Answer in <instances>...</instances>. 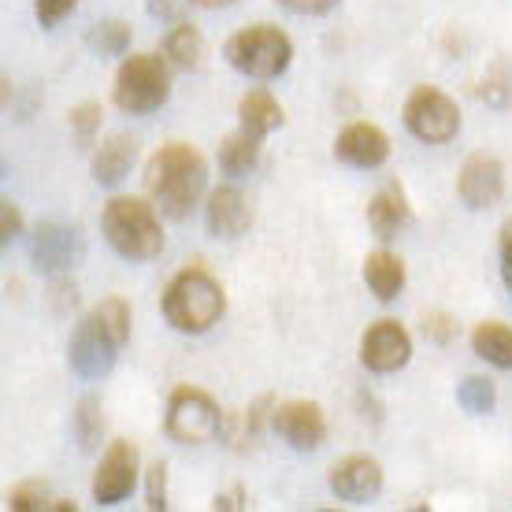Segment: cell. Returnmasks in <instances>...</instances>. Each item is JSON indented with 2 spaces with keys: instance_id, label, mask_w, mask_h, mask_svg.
Wrapping results in <instances>:
<instances>
[{
  "instance_id": "1",
  "label": "cell",
  "mask_w": 512,
  "mask_h": 512,
  "mask_svg": "<svg viewBox=\"0 0 512 512\" xmlns=\"http://www.w3.org/2000/svg\"><path fill=\"white\" fill-rule=\"evenodd\" d=\"M208 190V160L190 141H167L145 164V193L167 219H186Z\"/></svg>"
},
{
  "instance_id": "2",
  "label": "cell",
  "mask_w": 512,
  "mask_h": 512,
  "mask_svg": "<svg viewBox=\"0 0 512 512\" xmlns=\"http://www.w3.org/2000/svg\"><path fill=\"white\" fill-rule=\"evenodd\" d=\"M130 338V305L123 297H104L93 305L67 342V364L78 379H101L116 368L119 349Z\"/></svg>"
},
{
  "instance_id": "3",
  "label": "cell",
  "mask_w": 512,
  "mask_h": 512,
  "mask_svg": "<svg viewBox=\"0 0 512 512\" xmlns=\"http://www.w3.org/2000/svg\"><path fill=\"white\" fill-rule=\"evenodd\" d=\"M160 308H164V320L175 331L205 334L223 320L227 294H223V286L212 271L201 268V264H190L179 275H171V282L164 286V297H160Z\"/></svg>"
},
{
  "instance_id": "4",
  "label": "cell",
  "mask_w": 512,
  "mask_h": 512,
  "mask_svg": "<svg viewBox=\"0 0 512 512\" xmlns=\"http://www.w3.org/2000/svg\"><path fill=\"white\" fill-rule=\"evenodd\" d=\"M104 242L123 260H153L164 253V227L160 208L141 197H112L101 212Z\"/></svg>"
},
{
  "instance_id": "5",
  "label": "cell",
  "mask_w": 512,
  "mask_h": 512,
  "mask_svg": "<svg viewBox=\"0 0 512 512\" xmlns=\"http://www.w3.org/2000/svg\"><path fill=\"white\" fill-rule=\"evenodd\" d=\"M223 56L227 64L245 78H256V82H268V78H279L290 60H294V41L286 30L271 23H256L245 26L238 34L227 38L223 45Z\"/></svg>"
},
{
  "instance_id": "6",
  "label": "cell",
  "mask_w": 512,
  "mask_h": 512,
  "mask_svg": "<svg viewBox=\"0 0 512 512\" xmlns=\"http://www.w3.org/2000/svg\"><path fill=\"white\" fill-rule=\"evenodd\" d=\"M171 97V64L156 52H130L112 82V101L127 116H149Z\"/></svg>"
},
{
  "instance_id": "7",
  "label": "cell",
  "mask_w": 512,
  "mask_h": 512,
  "mask_svg": "<svg viewBox=\"0 0 512 512\" xmlns=\"http://www.w3.org/2000/svg\"><path fill=\"white\" fill-rule=\"evenodd\" d=\"M167 435L182 442V446H205L216 442L227 431V416L219 409V401L201 386H175L167 397V416H164Z\"/></svg>"
},
{
  "instance_id": "8",
  "label": "cell",
  "mask_w": 512,
  "mask_h": 512,
  "mask_svg": "<svg viewBox=\"0 0 512 512\" xmlns=\"http://www.w3.org/2000/svg\"><path fill=\"white\" fill-rule=\"evenodd\" d=\"M405 130L423 145H446L461 134V108L438 86H416L401 108Z\"/></svg>"
},
{
  "instance_id": "9",
  "label": "cell",
  "mask_w": 512,
  "mask_h": 512,
  "mask_svg": "<svg viewBox=\"0 0 512 512\" xmlns=\"http://www.w3.org/2000/svg\"><path fill=\"white\" fill-rule=\"evenodd\" d=\"M138 472H141V457H138V446L127 442V438H116L112 446L101 453V464H97V472H93V501L97 505H119V501L130 498V490L138 487Z\"/></svg>"
},
{
  "instance_id": "10",
  "label": "cell",
  "mask_w": 512,
  "mask_h": 512,
  "mask_svg": "<svg viewBox=\"0 0 512 512\" xmlns=\"http://www.w3.org/2000/svg\"><path fill=\"white\" fill-rule=\"evenodd\" d=\"M412 360V338L397 320H375L360 334V364L368 372L390 375L401 372Z\"/></svg>"
},
{
  "instance_id": "11",
  "label": "cell",
  "mask_w": 512,
  "mask_h": 512,
  "mask_svg": "<svg viewBox=\"0 0 512 512\" xmlns=\"http://www.w3.org/2000/svg\"><path fill=\"white\" fill-rule=\"evenodd\" d=\"M271 431L290 449L308 453V449H320L327 442V416L316 401H282V405H275Z\"/></svg>"
},
{
  "instance_id": "12",
  "label": "cell",
  "mask_w": 512,
  "mask_h": 512,
  "mask_svg": "<svg viewBox=\"0 0 512 512\" xmlns=\"http://www.w3.org/2000/svg\"><path fill=\"white\" fill-rule=\"evenodd\" d=\"M457 197L472 212L494 208L505 197V164L494 153H472L457 175Z\"/></svg>"
},
{
  "instance_id": "13",
  "label": "cell",
  "mask_w": 512,
  "mask_h": 512,
  "mask_svg": "<svg viewBox=\"0 0 512 512\" xmlns=\"http://www.w3.org/2000/svg\"><path fill=\"white\" fill-rule=\"evenodd\" d=\"M30 253H34V264L45 275H64L82 260V234L71 223H60V219H45L34 231V242H30Z\"/></svg>"
},
{
  "instance_id": "14",
  "label": "cell",
  "mask_w": 512,
  "mask_h": 512,
  "mask_svg": "<svg viewBox=\"0 0 512 512\" xmlns=\"http://www.w3.org/2000/svg\"><path fill=\"white\" fill-rule=\"evenodd\" d=\"M327 487H331L334 498L346 501V505H368L383 490V464L375 457H360V453L342 457V461H334Z\"/></svg>"
},
{
  "instance_id": "15",
  "label": "cell",
  "mask_w": 512,
  "mask_h": 512,
  "mask_svg": "<svg viewBox=\"0 0 512 512\" xmlns=\"http://www.w3.org/2000/svg\"><path fill=\"white\" fill-rule=\"evenodd\" d=\"M334 156L349 167H360V171H372V167H383L386 156H390V138L386 130H379L375 123H349V127L338 130L334 138Z\"/></svg>"
},
{
  "instance_id": "16",
  "label": "cell",
  "mask_w": 512,
  "mask_h": 512,
  "mask_svg": "<svg viewBox=\"0 0 512 512\" xmlns=\"http://www.w3.org/2000/svg\"><path fill=\"white\" fill-rule=\"evenodd\" d=\"M205 227L219 242H238L253 227V208H249V201H245V193L238 186H219V190L208 193Z\"/></svg>"
},
{
  "instance_id": "17",
  "label": "cell",
  "mask_w": 512,
  "mask_h": 512,
  "mask_svg": "<svg viewBox=\"0 0 512 512\" xmlns=\"http://www.w3.org/2000/svg\"><path fill=\"white\" fill-rule=\"evenodd\" d=\"M412 223V205L405 190L397 182H386L383 190H375V197L368 201V227L379 242H390Z\"/></svg>"
},
{
  "instance_id": "18",
  "label": "cell",
  "mask_w": 512,
  "mask_h": 512,
  "mask_svg": "<svg viewBox=\"0 0 512 512\" xmlns=\"http://www.w3.org/2000/svg\"><path fill=\"white\" fill-rule=\"evenodd\" d=\"M138 160V141L127 134H112L93 149L90 171L97 186H119L130 175V167Z\"/></svg>"
},
{
  "instance_id": "19",
  "label": "cell",
  "mask_w": 512,
  "mask_h": 512,
  "mask_svg": "<svg viewBox=\"0 0 512 512\" xmlns=\"http://www.w3.org/2000/svg\"><path fill=\"white\" fill-rule=\"evenodd\" d=\"M364 286L375 294V301H397L405 290V260L390 249H372L364 256Z\"/></svg>"
},
{
  "instance_id": "20",
  "label": "cell",
  "mask_w": 512,
  "mask_h": 512,
  "mask_svg": "<svg viewBox=\"0 0 512 512\" xmlns=\"http://www.w3.org/2000/svg\"><path fill=\"white\" fill-rule=\"evenodd\" d=\"M216 160H219V171H223V175L245 179V175L260 164V134H253V130H245V127L231 130L227 138L219 141Z\"/></svg>"
},
{
  "instance_id": "21",
  "label": "cell",
  "mask_w": 512,
  "mask_h": 512,
  "mask_svg": "<svg viewBox=\"0 0 512 512\" xmlns=\"http://www.w3.org/2000/svg\"><path fill=\"white\" fill-rule=\"evenodd\" d=\"M160 49H164L167 64L179 67V71H197V67L205 64V34L193 23H186V19L171 23Z\"/></svg>"
},
{
  "instance_id": "22",
  "label": "cell",
  "mask_w": 512,
  "mask_h": 512,
  "mask_svg": "<svg viewBox=\"0 0 512 512\" xmlns=\"http://www.w3.org/2000/svg\"><path fill=\"white\" fill-rule=\"evenodd\" d=\"M286 123V112H282V104L275 101V93L268 90H249L238 101V127L253 130L260 138H268L271 130H279Z\"/></svg>"
},
{
  "instance_id": "23",
  "label": "cell",
  "mask_w": 512,
  "mask_h": 512,
  "mask_svg": "<svg viewBox=\"0 0 512 512\" xmlns=\"http://www.w3.org/2000/svg\"><path fill=\"white\" fill-rule=\"evenodd\" d=\"M472 349H475V357H483L487 364H494V368H501V372H509L512 368V327L501 320L475 323Z\"/></svg>"
},
{
  "instance_id": "24",
  "label": "cell",
  "mask_w": 512,
  "mask_h": 512,
  "mask_svg": "<svg viewBox=\"0 0 512 512\" xmlns=\"http://www.w3.org/2000/svg\"><path fill=\"white\" fill-rule=\"evenodd\" d=\"M130 38H134L130 23H123V19H101V23L86 34V45H90L97 56H123V52L130 49Z\"/></svg>"
},
{
  "instance_id": "25",
  "label": "cell",
  "mask_w": 512,
  "mask_h": 512,
  "mask_svg": "<svg viewBox=\"0 0 512 512\" xmlns=\"http://www.w3.org/2000/svg\"><path fill=\"white\" fill-rule=\"evenodd\" d=\"M457 405H461L468 416H490L494 405H498V386L490 383L487 375H468V379L457 386Z\"/></svg>"
},
{
  "instance_id": "26",
  "label": "cell",
  "mask_w": 512,
  "mask_h": 512,
  "mask_svg": "<svg viewBox=\"0 0 512 512\" xmlns=\"http://www.w3.org/2000/svg\"><path fill=\"white\" fill-rule=\"evenodd\" d=\"M75 438H78V446L86 449H97L101 446V438H104V416H101V401L97 397H82L78 401V409H75Z\"/></svg>"
},
{
  "instance_id": "27",
  "label": "cell",
  "mask_w": 512,
  "mask_h": 512,
  "mask_svg": "<svg viewBox=\"0 0 512 512\" xmlns=\"http://www.w3.org/2000/svg\"><path fill=\"white\" fill-rule=\"evenodd\" d=\"M8 509H15V512H45V509L75 512V501L52 498L49 490L38 487V483H23V487H15L12 494H8Z\"/></svg>"
},
{
  "instance_id": "28",
  "label": "cell",
  "mask_w": 512,
  "mask_h": 512,
  "mask_svg": "<svg viewBox=\"0 0 512 512\" xmlns=\"http://www.w3.org/2000/svg\"><path fill=\"white\" fill-rule=\"evenodd\" d=\"M101 119H104V108L97 101H82L71 108V116H67V123H71V130H75V138L82 141V145H93V138H97V130H101Z\"/></svg>"
},
{
  "instance_id": "29",
  "label": "cell",
  "mask_w": 512,
  "mask_h": 512,
  "mask_svg": "<svg viewBox=\"0 0 512 512\" xmlns=\"http://www.w3.org/2000/svg\"><path fill=\"white\" fill-rule=\"evenodd\" d=\"M145 509L164 512L167 509V464L156 461L149 472H145Z\"/></svg>"
},
{
  "instance_id": "30",
  "label": "cell",
  "mask_w": 512,
  "mask_h": 512,
  "mask_svg": "<svg viewBox=\"0 0 512 512\" xmlns=\"http://www.w3.org/2000/svg\"><path fill=\"white\" fill-rule=\"evenodd\" d=\"M457 320L449 316V312H423V334L435 342V346H449L453 338H457Z\"/></svg>"
},
{
  "instance_id": "31",
  "label": "cell",
  "mask_w": 512,
  "mask_h": 512,
  "mask_svg": "<svg viewBox=\"0 0 512 512\" xmlns=\"http://www.w3.org/2000/svg\"><path fill=\"white\" fill-rule=\"evenodd\" d=\"M75 8H78V0H34V15H38V23L45 26V30L60 26Z\"/></svg>"
},
{
  "instance_id": "32",
  "label": "cell",
  "mask_w": 512,
  "mask_h": 512,
  "mask_svg": "<svg viewBox=\"0 0 512 512\" xmlns=\"http://www.w3.org/2000/svg\"><path fill=\"white\" fill-rule=\"evenodd\" d=\"M23 234V212L15 201H0V242L8 245Z\"/></svg>"
},
{
  "instance_id": "33",
  "label": "cell",
  "mask_w": 512,
  "mask_h": 512,
  "mask_svg": "<svg viewBox=\"0 0 512 512\" xmlns=\"http://www.w3.org/2000/svg\"><path fill=\"white\" fill-rule=\"evenodd\" d=\"M186 4H190V0H145L149 15L160 19V23H179L182 12H186Z\"/></svg>"
},
{
  "instance_id": "34",
  "label": "cell",
  "mask_w": 512,
  "mask_h": 512,
  "mask_svg": "<svg viewBox=\"0 0 512 512\" xmlns=\"http://www.w3.org/2000/svg\"><path fill=\"white\" fill-rule=\"evenodd\" d=\"M279 4L294 15H327V12H334L342 0H279Z\"/></svg>"
},
{
  "instance_id": "35",
  "label": "cell",
  "mask_w": 512,
  "mask_h": 512,
  "mask_svg": "<svg viewBox=\"0 0 512 512\" xmlns=\"http://www.w3.org/2000/svg\"><path fill=\"white\" fill-rule=\"evenodd\" d=\"M498 260H501V282L509 286L512 294V219L501 227V238H498Z\"/></svg>"
},
{
  "instance_id": "36",
  "label": "cell",
  "mask_w": 512,
  "mask_h": 512,
  "mask_svg": "<svg viewBox=\"0 0 512 512\" xmlns=\"http://www.w3.org/2000/svg\"><path fill=\"white\" fill-rule=\"evenodd\" d=\"M216 509H245V490L234 487L227 494H216Z\"/></svg>"
},
{
  "instance_id": "37",
  "label": "cell",
  "mask_w": 512,
  "mask_h": 512,
  "mask_svg": "<svg viewBox=\"0 0 512 512\" xmlns=\"http://www.w3.org/2000/svg\"><path fill=\"white\" fill-rule=\"evenodd\" d=\"M190 4H197V8H208V12H216V8H231L234 0H190Z\"/></svg>"
}]
</instances>
